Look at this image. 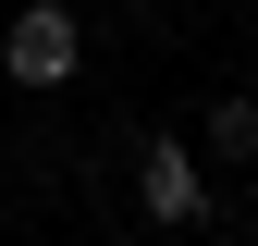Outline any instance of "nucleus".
<instances>
[{
  "instance_id": "7ed1b4c3",
  "label": "nucleus",
  "mask_w": 258,
  "mask_h": 246,
  "mask_svg": "<svg viewBox=\"0 0 258 246\" xmlns=\"http://www.w3.org/2000/svg\"><path fill=\"white\" fill-rule=\"evenodd\" d=\"M209 148H221V160H258V99H221L209 111Z\"/></svg>"
},
{
  "instance_id": "f03ea898",
  "label": "nucleus",
  "mask_w": 258,
  "mask_h": 246,
  "mask_svg": "<svg viewBox=\"0 0 258 246\" xmlns=\"http://www.w3.org/2000/svg\"><path fill=\"white\" fill-rule=\"evenodd\" d=\"M136 209H148V222H197V209H209V184H197V160H184V136H148V160H136Z\"/></svg>"
},
{
  "instance_id": "f257e3e1",
  "label": "nucleus",
  "mask_w": 258,
  "mask_h": 246,
  "mask_svg": "<svg viewBox=\"0 0 258 246\" xmlns=\"http://www.w3.org/2000/svg\"><path fill=\"white\" fill-rule=\"evenodd\" d=\"M74 61H86V25L61 13V0H25V13L0 25V74H13V86H61Z\"/></svg>"
}]
</instances>
